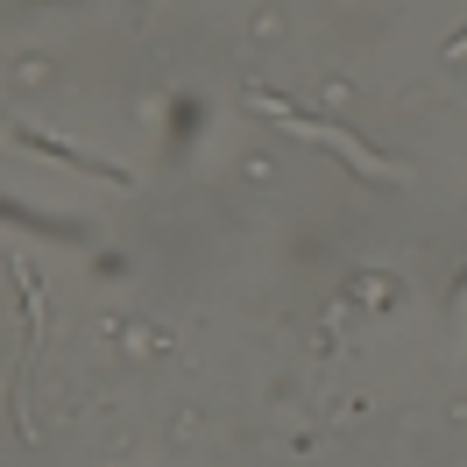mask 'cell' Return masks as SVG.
Instances as JSON below:
<instances>
[{
  "label": "cell",
  "mask_w": 467,
  "mask_h": 467,
  "mask_svg": "<svg viewBox=\"0 0 467 467\" xmlns=\"http://www.w3.org/2000/svg\"><path fill=\"white\" fill-rule=\"evenodd\" d=\"M263 107H276V114L291 120V128H305V135H319V142H333V149H340V156H348V163H354V171H382V177H389V163H382V156H368V149H361V142H348V135H340V128H333V120L291 114V107H284V99H263Z\"/></svg>",
  "instance_id": "1"
}]
</instances>
